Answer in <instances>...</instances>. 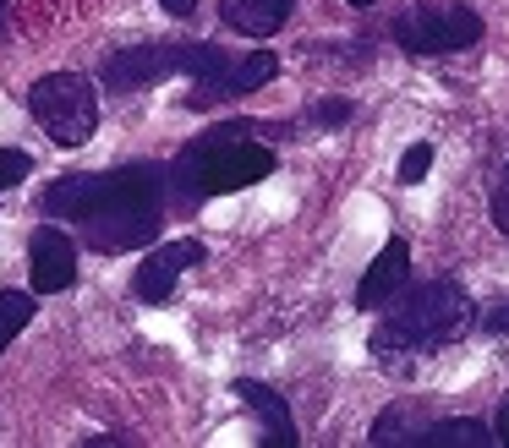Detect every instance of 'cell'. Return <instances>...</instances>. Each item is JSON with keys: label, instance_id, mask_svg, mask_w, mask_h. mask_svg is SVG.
<instances>
[{"label": "cell", "instance_id": "20", "mask_svg": "<svg viewBox=\"0 0 509 448\" xmlns=\"http://www.w3.org/2000/svg\"><path fill=\"white\" fill-rule=\"evenodd\" d=\"M159 6H165L170 17H192V12H198V0H159Z\"/></svg>", "mask_w": 509, "mask_h": 448}, {"label": "cell", "instance_id": "7", "mask_svg": "<svg viewBox=\"0 0 509 448\" xmlns=\"http://www.w3.org/2000/svg\"><path fill=\"white\" fill-rule=\"evenodd\" d=\"M198 263H203V241H165V246H153L143 258V268H137V279H132L137 301H170L176 279L186 268H198Z\"/></svg>", "mask_w": 509, "mask_h": 448}, {"label": "cell", "instance_id": "19", "mask_svg": "<svg viewBox=\"0 0 509 448\" xmlns=\"http://www.w3.org/2000/svg\"><path fill=\"white\" fill-rule=\"evenodd\" d=\"M482 323H488V334H509V301H498V306L482 317Z\"/></svg>", "mask_w": 509, "mask_h": 448}, {"label": "cell", "instance_id": "17", "mask_svg": "<svg viewBox=\"0 0 509 448\" xmlns=\"http://www.w3.org/2000/svg\"><path fill=\"white\" fill-rule=\"evenodd\" d=\"M427 165H433V148H427V143H417V148L400 158V181H405V186H417V181L427 175Z\"/></svg>", "mask_w": 509, "mask_h": 448}, {"label": "cell", "instance_id": "4", "mask_svg": "<svg viewBox=\"0 0 509 448\" xmlns=\"http://www.w3.org/2000/svg\"><path fill=\"white\" fill-rule=\"evenodd\" d=\"M27 110L60 148H82L99 126V93L82 72H50L27 88Z\"/></svg>", "mask_w": 509, "mask_h": 448}, {"label": "cell", "instance_id": "12", "mask_svg": "<svg viewBox=\"0 0 509 448\" xmlns=\"http://www.w3.org/2000/svg\"><path fill=\"white\" fill-rule=\"evenodd\" d=\"M274 72H279V60H274V55H247V60H236V66L203 93V104L231 99V93H252V88H263V82H274Z\"/></svg>", "mask_w": 509, "mask_h": 448}, {"label": "cell", "instance_id": "3", "mask_svg": "<svg viewBox=\"0 0 509 448\" xmlns=\"http://www.w3.org/2000/svg\"><path fill=\"white\" fill-rule=\"evenodd\" d=\"M471 323H476L471 296L460 290V284H450V279H433V284L405 290L389 306V317L372 334V350L378 356H395V350H411V356H417V350H438V344L460 339Z\"/></svg>", "mask_w": 509, "mask_h": 448}, {"label": "cell", "instance_id": "1", "mask_svg": "<svg viewBox=\"0 0 509 448\" xmlns=\"http://www.w3.org/2000/svg\"><path fill=\"white\" fill-rule=\"evenodd\" d=\"M44 208L77 219L93 251H132L159 230V170L132 165L110 175H67L44 191Z\"/></svg>", "mask_w": 509, "mask_h": 448}, {"label": "cell", "instance_id": "18", "mask_svg": "<svg viewBox=\"0 0 509 448\" xmlns=\"http://www.w3.org/2000/svg\"><path fill=\"white\" fill-rule=\"evenodd\" d=\"M312 120H317V126H340V120H351V104H345V99H329V104H312Z\"/></svg>", "mask_w": 509, "mask_h": 448}, {"label": "cell", "instance_id": "10", "mask_svg": "<svg viewBox=\"0 0 509 448\" xmlns=\"http://www.w3.org/2000/svg\"><path fill=\"white\" fill-rule=\"evenodd\" d=\"M181 55L186 50H126V55H115L110 66H105V82L110 88H137V82H153V77H165V72H176L181 66Z\"/></svg>", "mask_w": 509, "mask_h": 448}, {"label": "cell", "instance_id": "21", "mask_svg": "<svg viewBox=\"0 0 509 448\" xmlns=\"http://www.w3.org/2000/svg\"><path fill=\"white\" fill-rule=\"evenodd\" d=\"M498 443H509V405L498 410Z\"/></svg>", "mask_w": 509, "mask_h": 448}, {"label": "cell", "instance_id": "15", "mask_svg": "<svg viewBox=\"0 0 509 448\" xmlns=\"http://www.w3.org/2000/svg\"><path fill=\"white\" fill-rule=\"evenodd\" d=\"M488 203H493V224H498L504 241H509V158H498V170L488 181Z\"/></svg>", "mask_w": 509, "mask_h": 448}, {"label": "cell", "instance_id": "11", "mask_svg": "<svg viewBox=\"0 0 509 448\" xmlns=\"http://www.w3.org/2000/svg\"><path fill=\"white\" fill-rule=\"evenodd\" d=\"M236 399H247L252 410L263 415V437L269 443H285L291 448L296 443V421H291V405H285L269 382H258V377H236Z\"/></svg>", "mask_w": 509, "mask_h": 448}, {"label": "cell", "instance_id": "9", "mask_svg": "<svg viewBox=\"0 0 509 448\" xmlns=\"http://www.w3.org/2000/svg\"><path fill=\"white\" fill-rule=\"evenodd\" d=\"M291 6L296 0H219V17H225V27H236L247 39H269L285 27Z\"/></svg>", "mask_w": 509, "mask_h": 448}, {"label": "cell", "instance_id": "13", "mask_svg": "<svg viewBox=\"0 0 509 448\" xmlns=\"http://www.w3.org/2000/svg\"><path fill=\"white\" fill-rule=\"evenodd\" d=\"M411 443H422V448H488L493 443V427H482V421H438V427H422Z\"/></svg>", "mask_w": 509, "mask_h": 448}, {"label": "cell", "instance_id": "16", "mask_svg": "<svg viewBox=\"0 0 509 448\" xmlns=\"http://www.w3.org/2000/svg\"><path fill=\"white\" fill-rule=\"evenodd\" d=\"M27 170H34V158H27L22 148H0V191H12L17 181H27Z\"/></svg>", "mask_w": 509, "mask_h": 448}, {"label": "cell", "instance_id": "22", "mask_svg": "<svg viewBox=\"0 0 509 448\" xmlns=\"http://www.w3.org/2000/svg\"><path fill=\"white\" fill-rule=\"evenodd\" d=\"M351 6H372V0H351Z\"/></svg>", "mask_w": 509, "mask_h": 448}, {"label": "cell", "instance_id": "8", "mask_svg": "<svg viewBox=\"0 0 509 448\" xmlns=\"http://www.w3.org/2000/svg\"><path fill=\"white\" fill-rule=\"evenodd\" d=\"M405 279H411V246H405V241H389V246L372 258V268L362 274L356 306H362V312H367V306H389V301L405 290Z\"/></svg>", "mask_w": 509, "mask_h": 448}, {"label": "cell", "instance_id": "14", "mask_svg": "<svg viewBox=\"0 0 509 448\" xmlns=\"http://www.w3.org/2000/svg\"><path fill=\"white\" fill-rule=\"evenodd\" d=\"M34 323V296L27 290H0V356H6V344Z\"/></svg>", "mask_w": 509, "mask_h": 448}, {"label": "cell", "instance_id": "5", "mask_svg": "<svg viewBox=\"0 0 509 448\" xmlns=\"http://www.w3.org/2000/svg\"><path fill=\"white\" fill-rule=\"evenodd\" d=\"M482 39V17L460 0H427V6H411L395 22V44L405 55H450Z\"/></svg>", "mask_w": 509, "mask_h": 448}, {"label": "cell", "instance_id": "2", "mask_svg": "<svg viewBox=\"0 0 509 448\" xmlns=\"http://www.w3.org/2000/svg\"><path fill=\"white\" fill-rule=\"evenodd\" d=\"M274 148L252 143V126L231 120V126H214L203 132L192 148L176 158V186L186 197H219V191H241V186H258L263 175H274Z\"/></svg>", "mask_w": 509, "mask_h": 448}, {"label": "cell", "instance_id": "6", "mask_svg": "<svg viewBox=\"0 0 509 448\" xmlns=\"http://www.w3.org/2000/svg\"><path fill=\"white\" fill-rule=\"evenodd\" d=\"M27 274H34L39 296L72 290V279H77V246H72V236L55 230V224L34 230V241H27Z\"/></svg>", "mask_w": 509, "mask_h": 448}]
</instances>
